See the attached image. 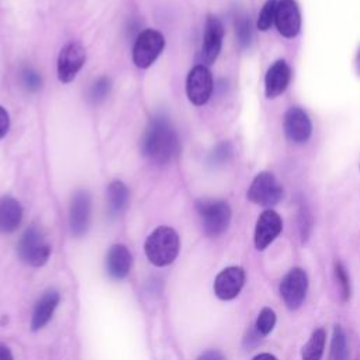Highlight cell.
I'll return each mask as SVG.
<instances>
[{
    "label": "cell",
    "mask_w": 360,
    "mask_h": 360,
    "mask_svg": "<svg viewBox=\"0 0 360 360\" xmlns=\"http://www.w3.org/2000/svg\"><path fill=\"white\" fill-rule=\"evenodd\" d=\"M326 335L322 328H318L312 332L307 345L302 347V359L301 360H321L323 349H325Z\"/></svg>",
    "instance_id": "obj_21"
},
{
    "label": "cell",
    "mask_w": 360,
    "mask_h": 360,
    "mask_svg": "<svg viewBox=\"0 0 360 360\" xmlns=\"http://www.w3.org/2000/svg\"><path fill=\"white\" fill-rule=\"evenodd\" d=\"M110 90H111L110 79L107 76H101V77H98L90 86V89H89V98L94 104L101 103L110 94Z\"/></svg>",
    "instance_id": "obj_23"
},
{
    "label": "cell",
    "mask_w": 360,
    "mask_h": 360,
    "mask_svg": "<svg viewBox=\"0 0 360 360\" xmlns=\"http://www.w3.org/2000/svg\"><path fill=\"white\" fill-rule=\"evenodd\" d=\"M235 32L240 46H249L252 41V24L248 17H239L235 22Z\"/></svg>",
    "instance_id": "obj_27"
},
{
    "label": "cell",
    "mask_w": 360,
    "mask_h": 360,
    "mask_svg": "<svg viewBox=\"0 0 360 360\" xmlns=\"http://www.w3.org/2000/svg\"><path fill=\"white\" fill-rule=\"evenodd\" d=\"M245 284V271L242 267L231 266L224 269L214 281V292L219 300H233Z\"/></svg>",
    "instance_id": "obj_11"
},
{
    "label": "cell",
    "mask_w": 360,
    "mask_h": 360,
    "mask_svg": "<svg viewBox=\"0 0 360 360\" xmlns=\"http://www.w3.org/2000/svg\"><path fill=\"white\" fill-rule=\"evenodd\" d=\"M107 200H108V212L111 217H118L122 214L129 201L128 187L121 180H114L110 183L107 188Z\"/></svg>",
    "instance_id": "obj_20"
},
{
    "label": "cell",
    "mask_w": 360,
    "mask_h": 360,
    "mask_svg": "<svg viewBox=\"0 0 360 360\" xmlns=\"http://www.w3.org/2000/svg\"><path fill=\"white\" fill-rule=\"evenodd\" d=\"M86 60L84 48L75 41L68 42L58 56V79L62 83H70Z\"/></svg>",
    "instance_id": "obj_9"
},
{
    "label": "cell",
    "mask_w": 360,
    "mask_h": 360,
    "mask_svg": "<svg viewBox=\"0 0 360 360\" xmlns=\"http://www.w3.org/2000/svg\"><path fill=\"white\" fill-rule=\"evenodd\" d=\"M224 38V27L218 17L208 15L205 21L204 30V39H202V49L201 58L205 65H211L215 62L221 52Z\"/></svg>",
    "instance_id": "obj_15"
},
{
    "label": "cell",
    "mask_w": 360,
    "mask_h": 360,
    "mask_svg": "<svg viewBox=\"0 0 360 360\" xmlns=\"http://www.w3.org/2000/svg\"><path fill=\"white\" fill-rule=\"evenodd\" d=\"M291 79L290 66L285 60H276L267 70L264 77V91L267 98H276L280 96L288 86Z\"/></svg>",
    "instance_id": "obj_16"
},
{
    "label": "cell",
    "mask_w": 360,
    "mask_h": 360,
    "mask_svg": "<svg viewBox=\"0 0 360 360\" xmlns=\"http://www.w3.org/2000/svg\"><path fill=\"white\" fill-rule=\"evenodd\" d=\"M232 153V149L229 146L228 142H224V143H219L211 153V162L215 163V165H219V163H224L229 159Z\"/></svg>",
    "instance_id": "obj_29"
},
{
    "label": "cell",
    "mask_w": 360,
    "mask_h": 360,
    "mask_svg": "<svg viewBox=\"0 0 360 360\" xmlns=\"http://www.w3.org/2000/svg\"><path fill=\"white\" fill-rule=\"evenodd\" d=\"M0 360H13V354L10 349L4 345H0Z\"/></svg>",
    "instance_id": "obj_32"
},
{
    "label": "cell",
    "mask_w": 360,
    "mask_h": 360,
    "mask_svg": "<svg viewBox=\"0 0 360 360\" xmlns=\"http://www.w3.org/2000/svg\"><path fill=\"white\" fill-rule=\"evenodd\" d=\"M198 214L201 217L204 232L208 236L222 235L231 222V208L219 200H205L198 202Z\"/></svg>",
    "instance_id": "obj_4"
},
{
    "label": "cell",
    "mask_w": 360,
    "mask_h": 360,
    "mask_svg": "<svg viewBox=\"0 0 360 360\" xmlns=\"http://www.w3.org/2000/svg\"><path fill=\"white\" fill-rule=\"evenodd\" d=\"M330 354H332V360H349V349H347L346 335L340 325H336L333 328Z\"/></svg>",
    "instance_id": "obj_22"
},
{
    "label": "cell",
    "mask_w": 360,
    "mask_h": 360,
    "mask_svg": "<svg viewBox=\"0 0 360 360\" xmlns=\"http://www.w3.org/2000/svg\"><path fill=\"white\" fill-rule=\"evenodd\" d=\"M165 48V37L158 30H143L136 35L134 48H132V60L134 63L141 68H149L160 52Z\"/></svg>",
    "instance_id": "obj_5"
},
{
    "label": "cell",
    "mask_w": 360,
    "mask_h": 360,
    "mask_svg": "<svg viewBox=\"0 0 360 360\" xmlns=\"http://www.w3.org/2000/svg\"><path fill=\"white\" fill-rule=\"evenodd\" d=\"M308 290V277L307 273L300 269L294 267L291 269L281 280L280 283V294L290 309H297L301 307V304L305 300Z\"/></svg>",
    "instance_id": "obj_7"
},
{
    "label": "cell",
    "mask_w": 360,
    "mask_h": 360,
    "mask_svg": "<svg viewBox=\"0 0 360 360\" xmlns=\"http://www.w3.org/2000/svg\"><path fill=\"white\" fill-rule=\"evenodd\" d=\"M276 325V314L271 308H263L260 312H259V316L256 319V330L262 335V336H266L269 335L273 328Z\"/></svg>",
    "instance_id": "obj_24"
},
{
    "label": "cell",
    "mask_w": 360,
    "mask_h": 360,
    "mask_svg": "<svg viewBox=\"0 0 360 360\" xmlns=\"http://www.w3.org/2000/svg\"><path fill=\"white\" fill-rule=\"evenodd\" d=\"M8 128H10L8 112L6 111L4 107L0 105V139L6 136V134L8 132Z\"/></svg>",
    "instance_id": "obj_30"
},
{
    "label": "cell",
    "mask_w": 360,
    "mask_h": 360,
    "mask_svg": "<svg viewBox=\"0 0 360 360\" xmlns=\"http://www.w3.org/2000/svg\"><path fill=\"white\" fill-rule=\"evenodd\" d=\"M20 80H21V84L22 87L27 90V91H38L42 86V77L41 75L32 69V68H24L21 70V75H20Z\"/></svg>",
    "instance_id": "obj_26"
},
{
    "label": "cell",
    "mask_w": 360,
    "mask_h": 360,
    "mask_svg": "<svg viewBox=\"0 0 360 360\" xmlns=\"http://www.w3.org/2000/svg\"><path fill=\"white\" fill-rule=\"evenodd\" d=\"M252 360H277V357L270 353H260V354L255 356Z\"/></svg>",
    "instance_id": "obj_33"
},
{
    "label": "cell",
    "mask_w": 360,
    "mask_h": 360,
    "mask_svg": "<svg viewBox=\"0 0 360 360\" xmlns=\"http://www.w3.org/2000/svg\"><path fill=\"white\" fill-rule=\"evenodd\" d=\"M285 136L295 143L307 142L312 132V124L308 114L300 107H291L284 115Z\"/></svg>",
    "instance_id": "obj_13"
},
{
    "label": "cell",
    "mask_w": 360,
    "mask_h": 360,
    "mask_svg": "<svg viewBox=\"0 0 360 360\" xmlns=\"http://www.w3.org/2000/svg\"><path fill=\"white\" fill-rule=\"evenodd\" d=\"M335 277L336 281L339 284L340 288V295L343 301H347L350 297V281H349V276L346 273V269L343 267V264L340 262L335 263Z\"/></svg>",
    "instance_id": "obj_28"
},
{
    "label": "cell",
    "mask_w": 360,
    "mask_h": 360,
    "mask_svg": "<svg viewBox=\"0 0 360 360\" xmlns=\"http://www.w3.org/2000/svg\"><path fill=\"white\" fill-rule=\"evenodd\" d=\"M60 295L55 290H48L45 291L39 300L37 301L31 318V329L32 330H39L42 329L52 318L58 304H59Z\"/></svg>",
    "instance_id": "obj_17"
},
{
    "label": "cell",
    "mask_w": 360,
    "mask_h": 360,
    "mask_svg": "<svg viewBox=\"0 0 360 360\" xmlns=\"http://www.w3.org/2000/svg\"><path fill=\"white\" fill-rule=\"evenodd\" d=\"M143 156L156 165H165L179 152V139L176 131L165 115L153 117L142 138Z\"/></svg>",
    "instance_id": "obj_1"
},
{
    "label": "cell",
    "mask_w": 360,
    "mask_h": 360,
    "mask_svg": "<svg viewBox=\"0 0 360 360\" xmlns=\"http://www.w3.org/2000/svg\"><path fill=\"white\" fill-rule=\"evenodd\" d=\"M22 219V207L21 204L10 197L0 198V232L1 233H11L14 232Z\"/></svg>",
    "instance_id": "obj_19"
},
{
    "label": "cell",
    "mask_w": 360,
    "mask_h": 360,
    "mask_svg": "<svg viewBox=\"0 0 360 360\" xmlns=\"http://www.w3.org/2000/svg\"><path fill=\"white\" fill-rule=\"evenodd\" d=\"M274 24L278 32L285 38H292L301 28V14L294 0H280L276 7Z\"/></svg>",
    "instance_id": "obj_12"
},
{
    "label": "cell",
    "mask_w": 360,
    "mask_h": 360,
    "mask_svg": "<svg viewBox=\"0 0 360 360\" xmlns=\"http://www.w3.org/2000/svg\"><path fill=\"white\" fill-rule=\"evenodd\" d=\"M131 263H132L131 253L124 245H112L108 249L107 257H105V266H107L108 274L112 278L115 280L125 278L131 270Z\"/></svg>",
    "instance_id": "obj_18"
},
{
    "label": "cell",
    "mask_w": 360,
    "mask_h": 360,
    "mask_svg": "<svg viewBox=\"0 0 360 360\" xmlns=\"http://www.w3.org/2000/svg\"><path fill=\"white\" fill-rule=\"evenodd\" d=\"M197 360H226V359L218 350H207L202 354H200Z\"/></svg>",
    "instance_id": "obj_31"
},
{
    "label": "cell",
    "mask_w": 360,
    "mask_h": 360,
    "mask_svg": "<svg viewBox=\"0 0 360 360\" xmlns=\"http://www.w3.org/2000/svg\"><path fill=\"white\" fill-rule=\"evenodd\" d=\"M283 221L273 210H266L260 214L255 228V246L257 250H264L281 232Z\"/></svg>",
    "instance_id": "obj_14"
},
{
    "label": "cell",
    "mask_w": 360,
    "mask_h": 360,
    "mask_svg": "<svg viewBox=\"0 0 360 360\" xmlns=\"http://www.w3.org/2000/svg\"><path fill=\"white\" fill-rule=\"evenodd\" d=\"M356 66H357V72L360 75V49H359V53H357V59H356Z\"/></svg>",
    "instance_id": "obj_34"
},
{
    "label": "cell",
    "mask_w": 360,
    "mask_h": 360,
    "mask_svg": "<svg viewBox=\"0 0 360 360\" xmlns=\"http://www.w3.org/2000/svg\"><path fill=\"white\" fill-rule=\"evenodd\" d=\"M276 7H277V0H267L260 10L259 18H257V28L260 31H267L271 24L274 22L276 17Z\"/></svg>",
    "instance_id": "obj_25"
},
{
    "label": "cell",
    "mask_w": 360,
    "mask_h": 360,
    "mask_svg": "<svg viewBox=\"0 0 360 360\" xmlns=\"http://www.w3.org/2000/svg\"><path fill=\"white\" fill-rule=\"evenodd\" d=\"M17 252L20 259L25 264L39 267L48 262L51 255V246L46 242L44 232L38 226L31 225L24 231L22 236L20 238Z\"/></svg>",
    "instance_id": "obj_3"
},
{
    "label": "cell",
    "mask_w": 360,
    "mask_h": 360,
    "mask_svg": "<svg viewBox=\"0 0 360 360\" xmlns=\"http://www.w3.org/2000/svg\"><path fill=\"white\" fill-rule=\"evenodd\" d=\"M91 221V198L86 190H77L70 200L69 228L73 236L80 238L89 231Z\"/></svg>",
    "instance_id": "obj_8"
},
{
    "label": "cell",
    "mask_w": 360,
    "mask_h": 360,
    "mask_svg": "<svg viewBox=\"0 0 360 360\" xmlns=\"http://www.w3.org/2000/svg\"><path fill=\"white\" fill-rule=\"evenodd\" d=\"M248 198L257 205L273 207L283 198V187L270 172H260L250 183Z\"/></svg>",
    "instance_id": "obj_6"
},
{
    "label": "cell",
    "mask_w": 360,
    "mask_h": 360,
    "mask_svg": "<svg viewBox=\"0 0 360 360\" xmlns=\"http://www.w3.org/2000/svg\"><path fill=\"white\" fill-rule=\"evenodd\" d=\"M186 93L194 105L205 104L212 93V76L205 65L194 66L186 82Z\"/></svg>",
    "instance_id": "obj_10"
},
{
    "label": "cell",
    "mask_w": 360,
    "mask_h": 360,
    "mask_svg": "<svg viewBox=\"0 0 360 360\" xmlns=\"http://www.w3.org/2000/svg\"><path fill=\"white\" fill-rule=\"evenodd\" d=\"M180 250V239L177 232L170 226L156 228L145 242V255L148 260L163 267L174 262Z\"/></svg>",
    "instance_id": "obj_2"
}]
</instances>
